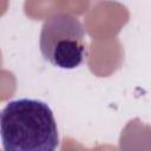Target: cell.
<instances>
[{
	"label": "cell",
	"instance_id": "obj_2",
	"mask_svg": "<svg viewBox=\"0 0 151 151\" xmlns=\"http://www.w3.org/2000/svg\"><path fill=\"white\" fill-rule=\"evenodd\" d=\"M39 47L53 66L72 70L87 57L86 32L80 20L68 13H55L42 24Z\"/></svg>",
	"mask_w": 151,
	"mask_h": 151
},
{
	"label": "cell",
	"instance_id": "obj_1",
	"mask_svg": "<svg viewBox=\"0 0 151 151\" xmlns=\"http://www.w3.org/2000/svg\"><path fill=\"white\" fill-rule=\"evenodd\" d=\"M4 151H55L57 122L51 107L38 99L11 100L0 114Z\"/></svg>",
	"mask_w": 151,
	"mask_h": 151
}]
</instances>
